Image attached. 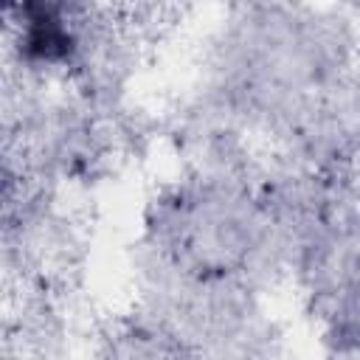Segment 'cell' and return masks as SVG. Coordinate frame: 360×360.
<instances>
[{
  "label": "cell",
  "instance_id": "obj_3",
  "mask_svg": "<svg viewBox=\"0 0 360 360\" xmlns=\"http://www.w3.org/2000/svg\"><path fill=\"white\" fill-rule=\"evenodd\" d=\"M276 166L287 217V284L321 360H360V169Z\"/></svg>",
  "mask_w": 360,
  "mask_h": 360
},
{
  "label": "cell",
  "instance_id": "obj_1",
  "mask_svg": "<svg viewBox=\"0 0 360 360\" xmlns=\"http://www.w3.org/2000/svg\"><path fill=\"white\" fill-rule=\"evenodd\" d=\"M135 298L197 338L281 360L273 292L287 284L278 166L236 143L183 149L146 191L132 233Z\"/></svg>",
  "mask_w": 360,
  "mask_h": 360
},
{
  "label": "cell",
  "instance_id": "obj_4",
  "mask_svg": "<svg viewBox=\"0 0 360 360\" xmlns=\"http://www.w3.org/2000/svg\"><path fill=\"white\" fill-rule=\"evenodd\" d=\"M87 360H253L191 335L174 321L129 301L104 315L90 338Z\"/></svg>",
  "mask_w": 360,
  "mask_h": 360
},
{
  "label": "cell",
  "instance_id": "obj_2",
  "mask_svg": "<svg viewBox=\"0 0 360 360\" xmlns=\"http://www.w3.org/2000/svg\"><path fill=\"white\" fill-rule=\"evenodd\" d=\"M166 132L180 152L236 143L295 169L357 172L360 14L321 3L225 6Z\"/></svg>",
  "mask_w": 360,
  "mask_h": 360
}]
</instances>
